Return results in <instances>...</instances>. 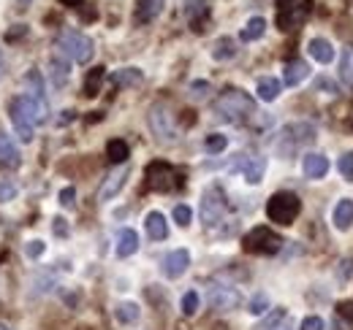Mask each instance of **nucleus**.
Returning a JSON list of instances; mask_svg holds the SVG:
<instances>
[{"label":"nucleus","instance_id":"50","mask_svg":"<svg viewBox=\"0 0 353 330\" xmlns=\"http://www.w3.org/2000/svg\"><path fill=\"white\" fill-rule=\"evenodd\" d=\"M22 3H28V0H22Z\"/></svg>","mask_w":353,"mask_h":330},{"label":"nucleus","instance_id":"47","mask_svg":"<svg viewBox=\"0 0 353 330\" xmlns=\"http://www.w3.org/2000/svg\"><path fill=\"white\" fill-rule=\"evenodd\" d=\"M54 230H57V236H65L68 230H65V219H54Z\"/></svg>","mask_w":353,"mask_h":330},{"label":"nucleus","instance_id":"44","mask_svg":"<svg viewBox=\"0 0 353 330\" xmlns=\"http://www.w3.org/2000/svg\"><path fill=\"white\" fill-rule=\"evenodd\" d=\"M299 330H323V320L321 317H305V322H302Z\"/></svg>","mask_w":353,"mask_h":330},{"label":"nucleus","instance_id":"8","mask_svg":"<svg viewBox=\"0 0 353 330\" xmlns=\"http://www.w3.org/2000/svg\"><path fill=\"white\" fill-rule=\"evenodd\" d=\"M312 11V0H280L277 3V28L294 30L299 28Z\"/></svg>","mask_w":353,"mask_h":330},{"label":"nucleus","instance_id":"10","mask_svg":"<svg viewBox=\"0 0 353 330\" xmlns=\"http://www.w3.org/2000/svg\"><path fill=\"white\" fill-rule=\"evenodd\" d=\"M150 127H152V133L158 135V141H163V144L176 141V127L163 106H155V109L150 111Z\"/></svg>","mask_w":353,"mask_h":330},{"label":"nucleus","instance_id":"49","mask_svg":"<svg viewBox=\"0 0 353 330\" xmlns=\"http://www.w3.org/2000/svg\"><path fill=\"white\" fill-rule=\"evenodd\" d=\"M0 68H3V54H0Z\"/></svg>","mask_w":353,"mask_h":330},{"label":"nucleus","instance_id":"20","mask_svg":"<svg viewBox=\"0 0 353 330\" xmlns=\"http://www.w3.org/2000/svg\"><path fill=\"white\" fill-rule=\"evenodd\" d=\"M264 170H266V157H261V155L248 157V163H245V168H242L248 184H259V182L264 179Z\"/></svg>","mask_w":353,"mask_h":330},{"label":"nucleus","instance_id":"27","mask_svg":"<svg viewBox=\"0 0 353 330\" xmlns=\"http://www.w3.org/2000/svg\"><path fill=\"white\" fill-rule=\"evenodd\" d=\"M280 89H283V84L277 82V79H272V76H266V79L259 82V98H261L264 103H272V100H277Z\"/></svg>","mask_w":353,"mask_h":330},{"label":"nucleus","instance_id":"17","mask_svg":"<svg viewBox=\"0 0 353 330\" xmlns=\"http://www.w3.org/2000/svg\"><path fill=\"white\" fill-rule=\"evenodd\" d=\"M19 165V149L17 144L0 130V168H17Z\"/></svg>","mask_w":353,"mask_h":330},{"label":"nucleus","instance_id":"37","mask_svg":"<svg viewBox=\"0 0 353 330\" xmlns=\"http://www.w3.org/2000/svg\"><path fill=\"white\" fill-rule=\"evenodd\" d=\"M190 219H193V211H190V206H185V204L174 206V222L179 225V228H188V225H190Z\"/></svg>","mask_w":353,"mask_h":330},{"label":"nucleus","instance_id":"30","mask_svg":"<svg viewBox=\"0 0 353 330\" xmlns=\"http://www.w3.org/2000/svg\"><path fill=\"white\" fill-rule=\"evenodd\" d=\"M112 82L117 84V87H136V84H141V71H136V68H123V71H117V74L112 76Z\"/></svg>","mask_w":353,"mask_h":330},{"label":"nucleus","instance_id":"45","mask_svg":"<svg viewBox=\"0 0 353 330\" xmlns=\"http://www.w3.org/2000/svg\"><path fill=\"white\" fill-rule=\"evenodd\" d=\"M207 89H210V84L207 82H193V95L201 98V95H207Z\"/></svg>","mask_w":353,"mask_h":330},{"label":"nucleus","instance_id":"6","mask_svg":"<svg viewBox=\"0 0 353 330\" xmlns=\"http://www.w3.org/2000/svg\"><path fill=\"white\" fill-rule=\"evenodd\" d=\"M57 49H60L65 57H71L74 63H90V57H92V52H95L92 38L85 36V33H79V30H65V33L57 38Z\"/></svg>","mask_w":353,"mask_h":330},{"label":"nucleus","instance_id":"43","mask_svg":"<svg viewBox=\"0 0 353 330\" xmlns=\"http://www.w3.org/2000/svg\"><path fill=\"white\" fill-rule=\"evenodd\" d=\"M44 241H30L28 247H25V252H28V257H41L44 254Z\"/></svg>","mask_w":353,"mask_h":330},{"label":"nucleus","instance_id":"23","mask_svg":"<svg viewBox=\"0 0 353 330\" xmlns=\"http://www.w3.org/2000/svg\"><path fill=\"white\" fill-rule=\"evenodd\" d=\"M128 155H131V149H128V144H125L123 138H112V141L106 144V157H109V163H114V165L128 163Z\"/></svg>","mask_w":353,"mask_h":330},{"label":"nucleus","instance_id":"25","mask_svg":"<svg viewBox=\"0 0 353 330\" xmlns=\"http://www.w3.org/2000/svg\"><path fill=\"white\" fill-rule=\"evenodd\" d=\"M264 33H266V22L261 19V16H253V19H250V22L242 28L239 38H242V41H259Z\"/></svg>","mask_w":353,"mask_h":330},{"label":"nucleus","instance_id":"34","mask_svg":"<svg viewBox=\"0 0 353 330\" xmlns=\"http://www.w3.org/2000/svg\"><path fill=\"white\" fill-rule=\"evenodd\" d=\"M225 146H228V138L221 135V133H212V135L204 141V149H207L210 155H221V152H225Z\"/></svg>","mask_w":353,"mask_h":330},{"label":"nucleus","instance_id":"51","mask_svg":"<svg viewBox=\"0 0 353 330\" xmlns=\"http://www.w3.org/2000/svg\"><path fill=\"white\" fill-rule=\"evenodd\" d=\"M0 330H6V328H0Z\"/></svg>","mask_w":353,"mask_h":330},{"label":"nucleus","instance_id":"5","mask_svg":"<svg viewBox=\"0 0 353 330\" xmlns=\"http://www.w3.org/2000/svg\"><path fill=\"white\" fill-rule=\"evenodd\" d=\"M144 179H147V187L155 190V192H172V190L182 187V176L163 160H155V163L147 165Z\"/></svg>","mask_w":353,"mask_h":330},{"label":"nucleus","instance_id":"1","mask_svg":"<svg viewBox=\"0 0 353 330\" xmlns=\"http://www.w3.org/2000/svg\"><path fill=\"white\" fill-rule=\"evenodd\" d=\"M8 114H11V122L17 127V135L22 141H33L36 135V124H44L46 122V114L49 109L30 100L28 95H17L11 103H8Z\"/></svg>","mask_w":353,"mask_h":330},{"label":"nucleus","instance_id":"28","mask_svg":"<svg viewBox=\"0 0 353 330\" xmlns=\"http://www.w3.org/2000/svg\"><path fill=\"white\" fill-rule=\"evenodd\" d=\"M103 76H106V68H92L88 74V79H85V98H95L98 95V89H101V82H103Z\"/></svg>","mask_w":353,"mask_h":330},{"label":"nucleus","instance_id":"36","mask_svg":"<svg viewBox=\"0 0 353 330\" xmlns=\"http://www.w3.org/2000/svg\"><path fill=\"white\" fill-rule=\"evenodd\" d=\"M337 170H340V176H343V179L353 182V152H345V155L340 157V163H337Z\"/></svg>","mask_w":353,"mask_h":330},{"label":"nucleus","instance_id":"35","mask_svg":"<svg viewBox=\"0 0 353 330\" xmlns=\"http://www.w3.org/2000/svg\"><path fill=\"white\" fill-rule=\"evenodd\" d=\"M188 16H190V22L196 25V30H201V28H199V16H207V3H201V0H188Z\"/></svg>","mask_w":353,"mask_h":330},{"label":"nucleus","instance_id":"18","mask_svg":"<svg viewBox=\"0 0 353 330\" xmlns=\"http://www.w3.org/2000/svg\"><path fill=\"white\" fill-rule=\"evenodd\" d=\"M332 222H334L337 230H351V225H353V201L351 198H343V201L334 206Z\"/></svg>","mask_w":353,"mask_h":330},{"label":"nucleus","instance_id":"21","mask_svg":"<svg viewBox=\"0 0 353 330\" xmlns=\"http://www.w3.org/2000/svg\"><path fill=\"white\" fill-rule=\"evenodd\" d=\"M310 54H312V60L321 63V65H329V63L334 60V49H332V43L326 41V38H312V41H310Z\"/></svg>","mask_w":353,"mask_h":330},{"label":"nucleus","instance_id":"33","mask_svg":"<svg viewBox=\"0 0 353 330\" xmlns=\"http://www.w3.org/2000/svg\"><path fill=\"white\" fill-rule=\"evenodd\" d=\"M199 303H201V298H199L196 289L185 292V295H182V314H185V317H193V314L199 311Z\"/></svg>","mask_w":353,"mask_h":330},{"label":"nucleus","instance_id":"31","mask_svg":"<svg viewBox=\"0 0 353 330\" xmlns=\"http://www.w3.org/2000/svg\"><path fill=\"white\" fill-rule=\"evenodd\" d=\"M236 54V46H234V41L231 38H221V41L215 43V49H212V57L218 60V63H223V60H231Z\"/></svg>","mask_w":353,"mask_h":330},{"label":"nucleus","instance_id":"3","mask_svg":"<svg viewBox=\"0 0 353 330\" xmlns=\"http://www.w3.org/2000/svg\"><path fill=\"white\" fill-rule=\"evenodd\" d=\"M315 141V127L310 122H291L285 124L283 130H280V135H277V155L280 157H285V160H291L302 146H310Z\"/></svg>","mask_w":353,"mask_h":330},{"label":"nucleus","instance_id":"14","mask_svg":"<svg viewBox=\"0 0 353 330\" xmlns=\"http://www.w3.org/2000/svg\"><path fill=\"white\" fill-rule=\"evenodd\" d=\"M144 228H147V236L152 241H163L169 236V225H166V217L161 211H150L144 219Z\"/></svg>","mask_w":353,"mask_h":330},{"label":"nucleus","instance_id":"13","mask_svg":"<svg viewBox=\"0 0 353 330\" xmlns=\"http://www.w3.org/2000/svg\"><path fill=\"white\" fill-rule=\"evenodd\" d=\"M125 179H128V168H120V170L109 173L106 182H103V187H101V192H98V198H101V201H112V198L125 187Z\"/></svg>","mask_w":353,"mask_h":330},{"label":"nucleus","instance_id":"29","mask_svg":"<svg viewBox=\"0 0 353 330\" xmlns=\"http://www.w3.org/2000/svg\"><path fill=\"white\" fill-rule=\"evenodd\" d=\"M139 306L136 303H120L117 309H114V317H117V322H123V325H133V322H139Z\"/></svg>","mask_w":353,"mask_h":330},{"label":"nucleus","instance_id":"19","mask_svg":"<svg viewBox=\"0 0 353 330\" xmlns=\"http://www.w3.org/2000/svg\"><path fill=\"white\" fill-rule=\"evenodd\" d=\"M302 168H305V176H307V179H315V182H318V179H323V176L329 173V160H326L323 155H315V152H312V155L305 157Z\"/></svg>","mask_w":353,"mask_h":330},{"label":"nucleus","instance_id":"16","mask_svg":"<svg viewBox=\"0 0 353 330\" xmlns=\"http://www.w3.org/2000/svg\"><path fill=\"white\" fill-rule=\"evenodd\" d=\"M25 95H28L30 100H36V103L46 106L44 79H41V74H39V71H30V74L25 76ZM46 109H49V106H46Z\"/></svg>","mask_w":353,"mask_h":330},{"label":"nucleus","instance_id":"24","mask_svg":"<svg viewBox=\"0 0 353 330\" xmlns=\"http://www.w3.org/2000/svg\"><path fill=\"white\" fill-rule=\"evenodd\" d=\"M310 76V65L307 63H302V60H294V63H288L285 65V84L288 87H296V84H302L305 79Z\"/></svg>","mask_w":353,"mask_h":330},{"label":"nucleus","instance_id":"38","mask_svg":"<svg viewBox=\"0 0 353 330\" xmlns=\"http://www.w3.org/2000/svg\"><path fill=\"white\" fill-rule=\"evenodd\" d=\"M17 198V184L8 179H0V204H8Z\"/></svg>","mask_w":353,"mask_h":330},{"label":"nucleus","instance_id":"46","mask_svg":"<svg viewBox=\"0 0 353 330\" xmlns=\"http://www.w3.org/2000/svg\"><path fill=\"white\" fill-rule=\"evenodd\" d=\"M315 87H318V89H326V92H337V87L329 82V79H318V82H315Z\"/></svg>","mask_w":353,"mask_h":330},{"label":"nucleus","instance_id":"41","mask_svg":"<svg viewBox=\"0 0 353 330\" xmlns=\"http://www.w3.org/2000/svg\"><path fill=\"white\" fill-rule=\"evenodd\" d=\"M337 317H343L345 322L353 325V300H343V303L337 306Z\"/></svg>","mask_w":353,"mask_h":330},{"label":"nucleus","instance_id":"22","mask_svg":"<svg viewBox=\"0 0 353 330\" xmlns=\"http://www.w3.org/2000/svg\"><path fill=\"white\" fill-rule=\"evenodd\" d=\"M136 249H139V233L131 230V228L120 230V236H117V257H131Z\"/></svg>","mask_w":353,"mask_h":330},{"label":"nucleus","instance_id":"4","mask_svg":"<svg viewBox=\"0 0 353 330\" xmlns=\"http://www.w3.org/2000/svg\"><path fill=\"white\" fill-rule=\"evenodd\" d=\"M302 211V201L294 192H274L266 201V217L277 225H294V219Z\"/></svg>","mask_w":353,"mask_h":330},{"label":"nucleus","instance_id":"32","mask_svg":"<svg viewBox=\"0 0 353 330\" xmlns=\"http://www.w3.org/2000/svg\"><path fill=\"white\" fill-rule=\"evenodd\" d=\"M340 76L345 84H353V49H343V57H340Z\"/></svg>","mask_w":353,"mask_h":330},{"label":"nucleus","instance_id":"11","mask_svg":"<svg viewBox=\"0 0 353 330\" xmlns=\"http://www.w3.org/2000/svg\"><path fill=\"white\" fill-rule=\"evenodd\" d=\"M210 303H212V309H218V311H231V309H236V306L242 303V295L234 287H221V285H215V287H210Z\"/></svg>","mask_w":353,"mask_h":330},{"label":"nucleus","instance_id":"9","mask_svg":"<svg viewBox=\"0 0 353 330\" xmlns=\"http://www.w3.org/2000/svg\"><path fill=\"white\" fill-rule=\"evenodd\" d=\"M225 206L228 204H225V192H223L221 184L207 187L204 195H201V219H204V225L215 228L223 219V214H225Z\"/></svg>","mask_w":353,"mask_h":330},{"label":"nucleus","instance_id":"42","mask_svg":"<svg viewBox=\"0 0 353 330\" xmlns=\"http://www.w3.org/2000/svg\"><path fill=\"white\" fill-rule=\"evenodd\" d=\"M266 330H296V325H294V320H291V317H280L274 325H269Z\"/></svg>","mask_w":353,"mask_h":330},{"label":"nucleus","instance_id":"40","mask_svg":"<svg viewBox=\"0 0 353 330\" xmlns=\"http://www.w3.org/2000/svg\"><path fill=\"white\" fill-rule=\"evenodd\" d=\"M60 204H63V208H74V204H77V190L74 187H65L60 192Z\"/></svg>","mask_w":353,"mask_h":330},{"label":"nucleus","instance_id":"39","mask_svg":"<svg viewBox=\"0 0 353 330\" xmlns=\"http://www.w3.org/2000/svg\"><path fill=\"white\" fill-rule=\"evenodd\" d=\"M266 309H269V298H266L264 292H259V295H253V300H250V309H248V311L259 317V314H264Z\"/></svg>","mask_w":353,"mask_h":330},{"label":"nucleus","instance_id":"15","mask_svg":"<svg viewBox=\"0 0 353 330\" xmlns=\"http://www.w3.org/2000/svg\"><path fill=\"white\" fill-rule=\"evenodd\" d=\"M163 6H166V0H139L136 3V22L139 25H147V22L158 19L161 11H163Z\"/></svg>","mask_w":353,"mask_h":330},{"label":"nucleus","instance_id":"2","mask_svg":"<svg viewBox=\"0 0 353 330\" xmlns=\"http://www.w3.org/2000/svg\"><path fill=\"white\" fill-rule=\"evenodd\" d=\"M215 114H218V120H223V122L239 124L245 122L248 117L256 114V103L242 89H225L221 98L215 100Z\"/></svg>","mask_w":353,"mask_h":330},{"label":"nucleus","instance_id":"7","mask_svg":"<svg viewBox=\"0 0 353 330\" xmlns=\"http://www.w3.org/2000/svg\"><path fill=\"white\" fill-rule=\"evenodd\" d=\"M283 247V239L272 230V228H253L245 239H242V249L248 254H277Z\"/></svg>","mask_w":353,"mask_h":330},{"label":"nucleus","instance_id":"26","mask_svg":"<svg viewBox=\"0 0 353 330\" xmlns=\"http://www.w3.org/2000/svg\"><path fill=\"white\" fill-rule=\"evenodd\" d=\"M49 68H52V84L54 87H65V82H68V63L54 54L49 60Z\"/></svg>","mask_w":353,"mask_h":330},{"label":"nucleus","instance_id":"48","mask_svg":"<svg viewBox=\"0 0 353 330\" xmlns=\"http://www.w3.org/2000/svg\"><path fill=\"white\" fill-rule=\"evenodd\" d=\"M60 3H65V6H79L82 0H60Z\"/></svg>","mask_w":353,"mask_h":330},{"label":"nucleus","instance_id":"12","mask_svg":"<svg viewBox=\"0 0 353 330\" xmlns=\"http://www.w3.org/2000/svg\"><path fill=\"white\" fill-rule=\"evenodd\" d=\"M188 265H190V254H188V249H174V252H169V254L163 257V276L179 279V276L188 271Z\"/></svg>","mask_w":353,"mask_h":330}]
</instances>
